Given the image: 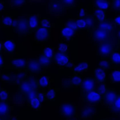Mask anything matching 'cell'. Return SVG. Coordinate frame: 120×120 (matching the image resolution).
Wrapping results in <instances>:
<instances>
[{"label": "cell", "instance_id": "6da1fadb", "mask_svg": "<svg viewBox=\"0 0 120 120\" xmlns=\"http://www.w3.org/2000/svg\"><path fill=\"white\" fill-rule=\"evenodd\" d=\"M38 79L34 78L33 76L28 77L22 81L19 84V91L26 96L30 92L34 90H38L39 88L38 83Z\"/></svg>", "mask_w": 120, "mask_h": 120}, {"label": "cell", "instance_id": "7a4b0ae2", "mask_svg": "<svg viewBox=\"0 0 120 120\" xmlns=\"http://www.w3.org/2000/svg\"><path fill=\"white\" fill-rule=\"evenodd\" d=\"M77 107L73 102H64L60 106V115L67 120L77 117Z\"/></svg>", "mask_w": 120, "mask_h": 120}, {"label": "cell", "instance_id": "3957f363", "mask_svg": "<svg viewBox=\"0 0 120 120\" xmlns=\"http://www.w3.org/2000/svg\"><path fill=\"white\" fill-rule=\"evenodd\" d=\"M28 18H21L14 20L13 27L14 32L18 34L19 35L25 36L28 34Z\"/></svg>", "mask_w": 120, "mask_h": 120}, {"label": "cell", "instance_id": "277c9868", "mask_svg": "<svg viewBox=\"0 0 120 120\" xmlns=\"http://www.w3.org/2000/svg\"><path fill=\"white\" fill-rule=\"evenodd\" d=\"M113 50V42L106 41L99 43L97 48V54L102 59H106L109 57Z\"/></svg>", "mask_w": 120, "mask_h": 120}, {"label": "cell", "instance_id": "5b68a950", "mask_svg": "<svg viewBox=\"0 0 120 120\" xmlns=\"http://www.w3.org/2000/svg\"><path fill=\"white\" fill-rule=\"evenodd\" d=\"M51 30L40 26L34 33V38L37 43L47 42L51 37Z\"/></svg>", "mask_w": 120, "mask_h": 120}, {"label": "cell", "instance_id": "8992f818", "mask_svg": "<svg viewBox=\"0 0 120 120\" xmlns=\"http://www.w3.org/2000/svg\"><path fill=\"white\" fill-rule=\"evenodd\" d=\"M82 101L93 105H97L101 103V97L96 91H91L81 95Z\"/></svg>", "mask_w": 120, "mask_h": 120}, {"label": "cell", "instance_id": "52a82bcc", "mask_svg": "<svg viewBox=\"0 0 120 120\" xmlns=\"http://www.w3.org/2000/svg\"><path fill=\"white\" fill-rule=\"evenodd\" d=\"M111 34L97 28L93 33V41L99 43L110 41Z\"/></svg>", "mask_w": 120, "mask_h": 120}, {"label": "cell", "instance_id": "ba28073f", "mask_svg": "<svg viewBox=\"0 0 120 120\" xmlns=\"http://www.w3.org/2000/svg\"><path fill=\"white\" fill-rule=\"evenodd\" d=\"M26 71L30 75L38 74L42 72L44 68L40 64L38 59L31 60L29 62H26Z\"/></svg>", "mask_w": 120, "mask_h": 120}, {"label": "cell", "instance_id": "9c48e42d", "mask_svg": "<svg viewBox=\"0 0 120 120\" xmlns=\"http://www.w3.org/2000/svg\"><path fill=\"white\" fill-rule=\"evenodd\" d=\"M116 93L114 88H107L104 97L101 99L103 105L109 107L115 100Z\"/></svg>", "mask_w": 120, "mask_h": 120}, {"label": "cell", "instance_id": "30bf717a", "mask_svg": "<svg viewBox=\"0 0 120 120\" xmlns=\"http://www.w3.org/2000/svg\"><path fill=\"white\" fill-rule=\"evenodd\" d=\"M95 81L93 78L88 77L83 80L80 86L81 95L85 93L95 90Z\"/></svg>", "mask_w": 120, "mask_h": 120}, {"label": "cell", "instance_id": "8fae6325", "mask_svg": "<svg viewBox=\"0 0 120 120\" xmlns=\"http://www.w3.org/2000/svg\"><path fill=\"white\" fill-rule=\"evenodd\" d=\"M38 15H34L29 16L28 21V34L35 33L40 25V20L38 19Z\"/></svg>", "mask_w": 120, "mask_h": 120}, {"label": "cell", "instance_id": "7c38bea8", "mask_svg": "<svg viewBox=\"0 0 120 120\" xmlns=\"http://www.w3.org/2000/svg\"><path fill=\"white\" fill-rule=\"evenodd\" d=\"M97 113V109L95 106H90L85 107L80 111L81 119H89Z\"/></svg>", "mask_w": 120, "mask_h": 120}, {"label": "cell", "instance_id": "4fadbf2b", "mask_svg": "<svg viewBox=\"0 0 120 120\" xmlns=\"http://www.w3.org/2000/svg\"><path fill=\"white\" fill-rule=\"evenodd\" d=\"M50 13L53 14H61L64 13V9L59 0H53L49 6Z\"/></svg>", "mask_w": 120, "mask_h": 120}, {"label": "cell", "instance_id": "5bb4252c", "mask_svg": "<svg viewBox=\"0 0 120 120\" xmlns=\"http://www.w3.org/2000/svg\"><path fill=\"white\" fill-rule=\"evenodd\" d=\"M69 61L68 56L59 52H54L53 61L60 66H64Z\"/></svg>", "mask_w": 120, "mask_h": 120}, {"label": "cell", "instance_id": "9a60e30c", "mask_svg": "<svg viewBox=\"0 0 120 120\" xmlns=\"http://www.w3.org/2000/svg\"><path fill=\"white\" fill-rule=\"evenodd\" d=\"M26 60L22 58H14L10 62V66L14 69L26 70Z\"/></svg>", "mask_w": 120, "mask_h": 120}, {"label": "cell", "instance_id": "2e32d148", "mask_svg": "<svg viewBox=\"0 0 120 120\" xmlns=\"http://www.w3.org/2000/svg\"><path fill=\"white\" fill-rule=\"evenodd\" d=\"M16 47L15 42L11 39L5 41L3 45V49L4 50V52L9 55H14Z\"/></svg>", "mask_w": 120, "mask_h": 120}, {"label": "cell", "instance_id": "e0dca14e", "mask_svg": "<svg viewBox=\"0 0 120 120\" xmlns=\"http://www.w3.org/2000/svg\"><path fill=\"white\" fill-rule=\"evenodd\" d=\"M94 79L97 83L104 82L106 80V71L101 69L95 68L94 69Z\"/></svg>", "mask_w": 120, "mask_h": 120}, {"label": "cell", "instance_id": "ac0fdd59", "mask_svg": "<svg viewBox=\"0 0 120 120\" xmlns=\"http://www.w3.org/2000/svg\"><path fill=\"white\" fill-rule=\"evenodd\" d=\"M83 80V79L78 74H74L70 77L69 84L68 85L64 86V87H80Z\"/></svg>", "mask_w": 120, "mask_h": 120}, {"label": "cell", "instance_id": "d6986e66", "mask_svg": "<svg viewBox=\"0 0 120 120\" xmlns=\"http://www.w3.org/2000/svg\"><path fill=\"white\" fill-rule=\"evenodd\" d=\"M115 27V24L112 22L106 19L104 21L98 24L97 28L99 29L106 31L111 34Z\"/></svg>", "mask_w": 120, "mask_h": 120}, {"label": "cell", "instance_id": "ffe728a7", "mask_svg": "<svg viewBox=\"0 0 120 120\" xmlns=\"http://www.w3.org/2000/svg\"><path fill=\"white\" fill-rule=\"evenodd\" d=\"M77 31L67 27H63L61 31V36L64 40H71L77 33Z\"/></svg>", "mask_w": 120, "mask_h": 120}, {"label": "cell", "instance_id": "44dd1931", "mask_svg": "<svg viewBox=\"0 0 120 120\" xmlns=\"http://www.w3.org/2000/svg\"><path fill=\"white\" fill-rule=\"evenodd\" d=\"M108 110L113 113L120 114V94H116V98L113 102L108 107Z\"/></svg>", "mask_w": 120, "mask_h": 120}, {"label": "cell", "instance_id": "7402d4cb", "mask_svg": "<svg viewBox=\"0 0 120 120\" xmlns=\"http://www.w3.org/2000/svg\"><path fill=\"white\" fill-rule=\"evenodd\" d=\"M88 69V64L86 61L80 62L72 69V71L75 74L87 71Z\"/></svg>", "mask_w": 120, "mask_h": 120}, {"label": "cell", "instance_id": "603a6c76", "mask_svg": "<svg viewBox=\"0 0 120 120\" xmlns=\"http://www.w3.org/2000/svg\"><path fill=\"white\" fill-rule=\"evenodd\" d=\"M14 17L11 16L3 17L1 19V26L4 28H10L13 26L14 21Z\"/></svg>", "mask_w": 120, "mask_h": 120}, {"label": "cell", "instance_id": "cb8c5ba5", "mask_svg": "<svg viewBox=\"0 0 120 120\" xmlns=\"http://www.w3.org/2000/svg\"><path fill=\"white\" fill-rule=\"evenodd\" d=\"M94 6L97 10H104L109 8L110 6L111 2L106 0H99L94 1Z\"/></svg>", "mask_w": 120, "mask_h": 120}, {"label": "cell", "instance_id": "d4e9b609", "mask_svg": "<svg viewBox=\"0 0 120 120\" xmlns=\"http://www.w3.org/2000/svg\"><path fill=\"white\" fill-rule=\"evenodd\" d=\"M39 63L44 69L49 67L52 63L53 60L49 59L41 54L38 59Z\"/></svg>", "mask_w": 120, "mask_h": 120}, {"label": "cell", "instance_id": "484cf974", "mask_svg": "<svg viewBox=\"0 0 120 120\" xmlns=\"http://www.w3.org/2000/svg\"><path fill=\"white\" fill-rule=\"evenodd\" d=\"M94 15L97 19L98 24L101 23L106 20V12L105 10H95Z\"/></svg>", "mask_w": 120, "mask_h": 120}, {"label": "cell", "instance_id": "4316f807", "mask_svg": "<svg viewBox=\"0 0 120 120\" xmlns=\"http://www.w3.org/2000/svg\"><path fill=\"white\" fill-rule=\"evenodd\" d=\"M57 92L55 88H50L47 92H45V101H55L56 97Z\"/></svg>", "mask_w": 120, "mask_h": 120}, {"label": "cell", "instance_id": "83f0119b", "mask_svg": "<svg viewBox=\"0 0 120 120\" xmlns=\"http://www.w3.org/2000/svg\"><path fill=\"white\" fill-rule=\"evenodd\" d=\"M106 88V84L105 82L97 83V84H95V91L99 94L101 99L104 95Z\"/></svg>", "mask_w": 120, "mask_h": 120}, {"label": "cell", "instance_id": "f1b7e54d", "mask_svg": "<svg viewBox=\"0 0 120 120\" xmlns=\"http://www.w3.org/2000/svg\"><path fill=\"white\" fill-rule=\"evenodd\" d=\"M110 61L113 65L119 64L120 62V54L118 51H114L113 50L109 56Z\"/></svg>", "mask_w": 120, "mask_h": 120}, {"label": "cell", "instance_id": "f546056e", "mask_svg": "<svg viewBox=\"0 0 120 120\" xmlns=\"http://www.w3.org/2000/svg\"><path fill=\"white\" fill-rule=\"evenodd\" d=\"M110 79V82L111 83H116L119 82L120 81V69L115 70L109 75Z\"/></svg>", "mask_w": 120, "mask_h": 120}, {"label": "cell", "instance_id": "4dcf8cb0", "mask_svg": "<svg viewBox=\"0 0 120 120\" xmlns=\"http://www.w3.org/2000/svg\"><path fill=\"white\" fill-rule=\"evenodd\" d=\"M50 77L48 76H42L38 80V83L39 87L45 88L50 83Z\"/></svg>", "mask_w": 120, "mask_h": 120}, {"label": "cell", "instance_id": "1f68e13d", "mask_svg": "<svg viewBox=\"0 0 120 120\" xmlns=\"http://www.w3.org/2000/svg\"><path fill=\"white\" fill-rule=\"evenodd\" d=\"M9 109V105L7 101L0 102V116H8V113Z\"/></svg>", "mask_w": 120, "mask_h": 120}, {"label": "cell", "instance_id": "d6a6232c", "mask_svg": "<svg viewBox=\"0 0 120 120\" xmlns=\"http://www.w3.org/2000/svg\"><path fill=\"white\" fill-rule=\"evenodd\" d=\"M31 108L36 110H39L41 109L42 104L37 98H33L27 102Z\"/></svg>", "mask_w": 120, "mask_h": 120}, {"label": "cell", "instance_id": "836d02e7", "mask_svg": "<svg viewBox=\"0 0 120 120\" xmlns=\"http://www.w3.org/2000/svg\"><path fill=\"white\" fill-rule=\"evenodd\" d=\"M41 54L47 58L53 60L54 54V48L51 47L45 48L43 49Z\"/></svg>", "mask_w": 120, "mask_h": 120}, {"label": "cell", "instance_id": "e575fe53", "mask_svg": "<svg viewBox=\"0 0 120 120\" xmlns=\"http://www.w3.org/2000/svg\"><path fill=\"white\" fill-rule=\"evenodd\" d=\"M111 64L110 61L106 59H102L98 62V66L99 68L105 71L107 69L110 68Z\"/></svg>", "mask_w": 120, "mask_h": 120}, {"label": "cell", "instance_id": "d590c367", "mask_svg": "<svg viewBox=\"0 0 120 120\" xmlns=\"http://www.w3.org/2000/svg\"><path fill=\"white\" fill-rule=\"evenodd\" d=\"M40 26L42 28L51 30L52 24L48 19L46 18H43L40 20Z\"/></svg>", "mask_w": 120, "mask_h": 120}, {"label": "cell", "instance_id": "8d00e7d4", "mask_svg": "<svg viewBox=\"0 0 120 120\" xmlns=\"http://www.w3.org/2000/svg\"><path fill=\"white\" fill-rule=\"evenodd\" d=\"M26 2V1L25 0H10V5L12 8H18L22 7Z\"/></svg>", "mask_w": 120, "mask_h": 120}, {"label": "cell", "instance_id": "74e56055", "mask_svg": "<svg viewBox=\"0 0 120 120\" xmlns=\"http://www.w3.org/2000/svg\"><path fill=\"white\" fill-rule=\"evenodd\" d=\"M9 99V93L5 89L0 90V102H7Z\"/></svg>", "mask_w": 120, "mask_h": 120}, {"label": "cell", "instance_id": "f35d334b", "mask_svg": "<svg viewBox=\"0 0 120 120\" xmlns=\"http://www.w3.org/2000/svg\"><path fill=\"white\" fill-rule=\"evenodd\" d=\"M76 24L78 30L87 29V25L85 20L83 19L75 20Z\"/></svg>", "mask_w": 120, "mask_h": 120}, {"label": "cell", "instance_id": "ab89813d", "mask_svg": "<svg viewBox=\"0 0 120 120\" xmlns=\"http://www.w3.org/2000/svg\"><path fill=\"white\" fill-rule=\"evenodd\" d=\"M62 5L64 9L73 8L75 6V1L73 0H62Z\"/></svg>", "mask_w": 120, "mask_h": 120}, {"label": "cell", "instance_id": "60d3db41", "mask_svg": "<svg viewBox=\"0 0 120 120\" xmlns=\"http://www.w3.org/2000/svg\"><path fill=\"white\" fill-rule=\"evenodd\" d=\"M27 72L26 71H21L19 72L16 74V80L15 81V82H19V83L22 81L25 80L26 79Z\"/></svg>", "mask_w": 120, "mask_h": 120}, {"label": "cell", "instance_id": "b9f144b4", "mask_svg": "<svg viewBox=\"0 0 120 120\" xmlns=\"http://www.w3.org/2000/svg\"><path fill=\"white\" fill-rule=\"evenodd\" d=\"M68 48L69 45L68 44L61 42L59 44V46L57 48L58 52L66 54L68 51Z\"/></svg>", "mask_w": 120, "mask_h": 120}, {"label": "cell", "instance_id": "7bdbcfd3", "mask_svg": "<svg viewBox=\"0 0 120 120\" xmlns=\"http://www.w3.org/2000/svg\"><path fill=\"white\" fill-rule=\"evenodd\" d=\"M0 78L2 81L6 82H15L14 79L12 78L10 74L3 73L1 74Z\"/></svg>", "mask_w": 120, "mask_h": 120}, {"label": "cell", "instance_id": "ee69618b", "mask_svg": "<svg viewBox=\"0 0 120 120\" xmlns=\"http://www.w3.org/2000/svg\"><path fill=\"white\" fill-rule=\"evenodd\" d=\"M86 22L87 29H92L94 26V19L92 16H88L85 19Z\"/></svg>", "mask_w": 120, "mask_h": 120}, {"label": "cell", "instance_id": "f6af8a7d", "mask_svg": "<svg viewBox=\"0 0 120 120\" xmlns=\"http://www.w3.org/2000/svg\"><path fill=\"white\" fill-rule=\"evenodd\" d=\"M64 27L69 28L76 31L78 30L76 26L75 20L73 19H70L68 21L64 24Z\"/></svg>", "mask_w": 120, "mask_h": 120}, {"label": "cell", "instance_id": "bcb514c9", "mask_svg": "<svg viewBox=\"0 0 120 120\" xmlns=\"http://www.w3.org/2000/svg\"><path fill=\"white\" fill-rule=\"evenodd\" d=\"M111 2L112 9L116 12H119L120 10V0H113Z\"/></svg>", "mask_w": 120, "mask_h": 120}, {"label": "cell", "instance_id": "7dc6e473", "mask_svg": "<svg viewBox=\"0 0 120 120\" xmlns=\"http://www.w3.org/2000/svg\"><path fill=\"white\" fill-rule=\"evenodd\" d=\"M38 92V90H34L30 92L25 97L26 98V101L28 102L33 98H37Z\"/></svg>", "mask_w": 120, "mask_h": 120}, {"label": "cell", "instance_id": "c3c4849f", "mask_svg": "<svg viewBox=\"0 0 120 120\" xmlns=\"http://www.w3.org/2000/svg\"><path fill=\"white\" fill-rule=\"evenodd\" d=\"M45 92H40V91L38 92L37 98L42 104V103H44L45 101Z\"/></svg>", "mask_w": 120, "mask_h": 120}, {"label": "cell", "instance_id": "681fc988", "mask_svg": "<svg viewBox=\"0 0 120 120\" xmlns=\"http://www.w3.org/2000/svg\"><path fill=\"white\" fill-rule=\"evenodd\" d=\"M86 12L85 10L83 8H82L80 10V11L78 14L77 19H82L86 15Z\"/></svg>", "mask_w": 120, "mask_h": 120}, {"label": "cell", "instance_id": "f907efd6", "mask_svg": "<svg viewBox=\"0 0 120 120\" xmlns=\"http://www.w3.org/2000/svg\"><path fill=\"white\" fill-rule=\"evenodd\" d=\"M112 22L115 25L120 26V15H117L114 17L113 19L112 20Z\"/></svg>", "mask_w": 120, "mask_h": 120}, {"label": "cell", "instance_id": "816d5d0a", "mask_svg": "<svg viewBox=\"0 0 120 120\" xmlns=\"http://www.w3.org/2000/svg\"><path fill=\"white\" fill-rule=\"evenodd\" d=\"M65 66L67 68H69L71 69H73L75 67L74 63L73 62V61H70V60L66 64Z\"/></svg>", "mask_w": 120, "mask_h": 120}, {"label": "cell", "instance_id": "f5cc1de1", "mask_svg": "<svg viewBox=\"0 0 120 120\" xmlns=\"http://www.w3.org/2000/svg\"><path fill=\"white\" fill-rule=\"evenodd\" d=\"M5 61L4 57L1 54H0V68L4 67Z\"/></svg>", "mask_w": 120, "mask_h": 120}, {"label": "cell", "instance_id": "db71d44e", "mask_svg": "<svg viewBox=\"0 0 120 120\" xmlns=\"http://www.w3.org/2000/svg\"><path fill=\"white\" fill-rule=\"evenodd\" d=\"M4 1H0V12L4 9Z\"/></svg>", "mask_w": 120, "mask_h": 120}, {"label": "cell", "instance_id": "11a10c76", "mask_svg": "<svg viewBox=\"0 0 120 120\" xmlns=\"http://www.w3.org/2000/svg\"><path fill=\"white\" fill-rule=\"evenodd\" d=\"M3 45V43L0 41V54H2Z\"/></svg>", "mask_w": 120, "mask_h": 120}, {"label": "cell", "instance_id": "9f6ffc18", "mask_svg": "<svg viewBox=\"0 0 120 120\" xmlns=\"http://www.w3.org/2000/svg\"><path fill=\"white\" fill-rule=\"evenodd\" d=\"M9 120H19L18 118L17 117H12L9 118Z\"/></svg>", "mask_w": 120, "mask_h": 120}, {"label": "cell", "instance_id": "6f0895ef", "mask_svg": "<svg viewBox=\"0 0 120 120\" xmlns=\"http://www.w3.org/2000/svg\"><path fill=\"white\" fill-rule=\"evenodd\" d=\"M79 120V119L77 117H76L72 118L71 119H68V120Z\"/></svg>", "mask_w": 120, "mask_h": 120}, {"label": "cell", "instance_id": "680465c9", "mask_svg": "<svg viewBox=\"0 0 120 120\" xmlns=\"http://www.w3.org/2000/svg\"><path fill=\"white\" fill-rule=\"evenodd\" d=\"M6 118H3V117L0 116V120H4Z\"/></svg>", "mask_w": 120, "mask_h": 120}, {"label": "cell", "instance_id": "91938a15", "mask_svg": "<svg viewBox=\"0 0 120 120\" xmlns=\"http://www.w3.org/2000/svg\"><path fill=\"white\" fill-rule=\"evenodd\" d=\"M99 120H109V119L106 118V119H100Z\"/></svg>", "mask_w": 120, "mask_h": 120}, {"label": "cell", "instance_id": "94428289", "mask_svg": "<svg viewBox=\"0 0 120 120\" xmlns=\"http://www.w3.org/2000/svg\"><path fill=\"white\" fill-rule=\"evenodd\" d=\"M0 75H1V74H0Z\"/></svg>", "mask_w": 120, "mask_h": 120}, {"label": "cell", "instance_id": "6125c7cd", "mask_svg": "<svg viewBox=\"0 0 120 120\" xmlns=\"http://www.w3.org/2000/svg\"></svg>", "mask_w": 120, "mask_h": 120}, {"label": "cell", "instance_id": "be15d7a7", "mask_svg": "<svg viewBox=\"0 0 120 120\" xmlns=\"http://www.w3.org/2000/svg\"></svg>", "mask_w": 120, "mask_h": 120}]
</instances>
